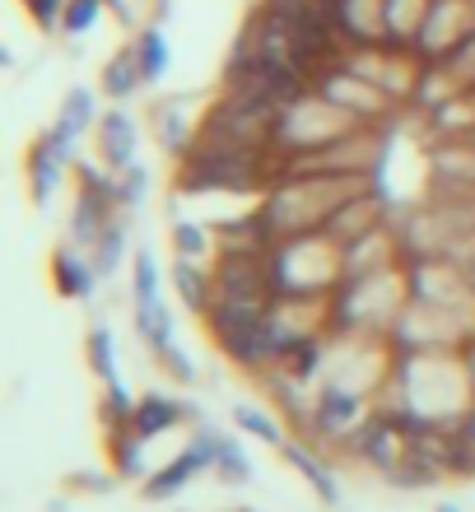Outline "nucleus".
<instances>
[{"mask_svg": "<svg viewBox=\"0 0 475 512\" xmlns=\"http://www.w3.org/2000/svg\"><path fill=\"white\" fill-rule=\"evenodd\" d=\"M271 284H275V303L280 298L313 303L322 294H336L345 284V247L326 229L280 238L271 247Z\"/></svg>", "mask_w": 475, "mask_h": 512, "instance_id": "1", "label": "nucleus"}, {"mask_svg": "<svg viewBox=\"0 0 475 512\" xmlns=\"http://www.w3.org/2000/svg\"><path fill=\"white\" fill-rule=\"evenodd\" d=\"M368 415H373V410H368L364 391L326 382V387L317 391L313 410H308V429H313L317 438H326V443H331V438H336V443H350L354 429H359Z\"/></svg>", "mask_w": 475, "mask_h": 512, "instance_id": "2", "label": "nucleus"}, {"mask_svg": "<svg viewBox=\"0 0 475 512\" xmlns=\"http://www.w3.org/2000/svg\"><path fill=\"white\" fill-rule=\"evenodd\" d=\"M215 443H219V433L210 429V424H201V429H196V443L182 447L163 471H154L150 480H145V494H150V499H173V494H182L205 466H215Z\"/></svg>", "mask_w": 475, "mask_h": 512, "instance_id": "3", "label": "nucleus"}, {"mask_svg": "<svg viewBox=\"0 0 475 512\" xmlns=\"http://www.w3.org/2000/svg\"><path fill=\"white\" fill-rule=\"evenodd\" d=\"M94 140H98V159H103V168L117 173V177H122L140 154V126H136V117L122 112V108H108L103 117H98Z\"/></svg>", "mask_w": 475, "mask_h": 512, "instance_id": "4", "label": "nucleus"}, {"mask_svg": "<svg viewBox=\"0 0 475 512\" xmlns=\"http://www.w3.org/2000/svg\"><path fill=\"white\" fill-rule=\"evenodd\" d=\"M98 98L89 94V89H70L66 98H61V112H56L52 131H47V140H52L66 159H75V145H80L84 131H98Z\"/></svg>", "mask_w": 475, "mask_h": 512, "instance_id": "5", "label": "nucleus"}, {"mask_svg": "<svg viewBox=\"0 0 475 512\" xmlns=\"http://www.w3.org/2000/svg\"><path fill=\"white\" fill-rule=\"evenodd\" d=\"M52 280H56V294L61 298L84 303V298H94V289H98V270H94V261H89V252H80V247H56Z\"/></svg>", "mask_w": 475, "mask_h": 512, "instance_id": "6", "label": "nucleus"}, {"mask_svg": "<svg viewBox=\"0 0 475 512\" xmlns=\"http://www.w3.org/2000/svg\"><path fill=\"white\" fill-rule=\"evenodd\" d=\"M177 419H187V401H173L168 391H145L136 401V415H131V433L150 443V438L177 429Z\"/></svg>", "mask_w": 475, "mask_h": 512, "instance_id": "7", "label": "nucleus"}, {"mask_svg": "<svg viewBox=\"0 0 475 512\" xmlns=\"http://www.w3.org/2000/svg\"><path fill=\"white\" fill-rule=\"evenodd\" d=\"M66 154L47 140V135H38V145L28 149V191H33V201L47 205L56 196V187H61V177H66Z\"/></svg>", "mask_w": 475, "mask_h": 512, "instance_id": "8", "label": "nucleus"}, {"mask_svg": "<svg viewBox=\"0 0 475 512\" xmlns=\"http://www.w3.org/2000/svg\"><path fill=\"white\" fill-rule=\"evenodd\" d=\"M378 219H382L378 201H368V196H359V191H354L350 201H345L336 215L326 219V233H331L340 247H350V243H359V238H368V233H378Z\"/></svg>", "mask_w": 475, "mask_h": 512, "instance_id": "9", "label": "nucleus"}, {"mask_svg": "<svg viewBox=\"0 0 475 512\" xmlns=\"http://www.w3.org/2000/svg\"><path fill=\"white\" fill-rule=\"evenodd\" d=\"M173 294L187 303V312L205 317V312L215 308V270H201V261L177 256L173 261Z\"/></svg>", "mask_w": 475, "mask_h": 512, "instance_id": "10", "label": "nucleus"}, {"mask_svg": "<svg viewBox=\"0 0 475 512\" xmlns=\"http://www.w3.org/2000/svg\"><path fill=\"white\" fill-rule=\"evenodd\" d=\"M136 331H140V340L150 345L154 359H163L168 350H177V340H173V312H168V303H163V298L136 303Z\"/></svg>", "mask_w": 475, "mask_h": 512, "instance_id": "11", "label": "nucleus"}, {"mask_svg": "<svg viewBox=\"0 0 475 512\" xmlns=\"http://www.w3.org/2000/svg\"><path fill=\"white\" fill-rule=\"evenodd\" d=\"M280 452H285V461L289 466H294V471L303 475V480H308V485H313V494L322 503H331V508H336L340 503V485H336V475L326 471V461L317 457V452H308V447L303 443H285L280 447Z\"/></svg>", "mask_w": 475, "mask_h": 512, "instance_id": "12", "label": "nucleus"}, {"mask_svg": "<svg viewBox=\"0 0 475 512\" xmlns=\"http://www.w3.org/2000/svg\"><path fill=\"white\" fill-rule=\"evenodd\" d=\"M131 52H136L140 61V75H145V84H163V75H168V66H173V56H168V38H163V28L150 24L140 28V38L131 42Z\"/></svg>", "mask_w": 475, "mask_h": 512, "instance_id": "13", "label": "nucleus"}, {"mask_svg": "<svg viewBox=\"0 0 475 512\" xmlns=\"http://www.w3.org/2000/svg\"><path fill=\"white\" fill-rule=\"evenodd\" d=\"M140 89H145V75H140L136 52L126 47V52H117L108 66H103V94L122 103V98H136Z\"/></svg>", "mask_w": 475, "mask_h": 512, "instance_id": "14", "label": "nucleus"}, {"mask_svg": "<svg viewBox=\"0 0 475 512\" xmlns=\"http://www.w3.org/2000/svg\"><path fill=\"white\" fill-rule=\"evenodd\" d=\"M122 256H126V224L117 215L108 219V229L98 233V243H94V252H89V261H94V270H98V280H108L112 270L122 266Z\"/></svg>", "mask_w": 475, "mask_h": 512, "instance_id": "15", "label": "nucleus"}, {"mask_svg": "<svg viewBox=\"0 0 475 512\" xmlns=\"http://www.w3.org/2000/svg\"><path fill=\"white\" fill-rule=\"evenodd\" d=\"M215 471L224 485H247L252 480V461H247L243 443L233 438V433H219V443H215Z\"/></svg>", "mask_w": 475, "mask_h": 512, "instance_id": "16", "label": "nucleus"}, {"mask_svg": "<svg viewBox=\"0 0 475 512\" xmlns=\"http://www.w3.org/2000/svg\"><path fill=\"white\" fill-rule=\"evenodd\" d=\"M108 452H112V466L117 475H140L145 471V438H136L131 429H108Z\"/></svg>", "mask_w": 475, "mask_h": 512, "instance_id": "17", "label": "nucleus"}, {"mask_svg": "<svg viewBox=\"0 0 475 512\" xmlns=\"http://www.w3.org/2000/svg\"><path fill=\"white\" fill-rule=\"evenodd\" d=\"M89 368H94L103 382H117V345H112V326L94 322L89 326Z\"/></svg>", "mask_w": 475, "mask_h": 512, "instance_id": "18", "label": "nucleus"}, {"mask_svg": "<svg viewBox=\"0 0 475 512\" xmlns=\"http://www.w3.org/2000/svg\"><path fill=\"white\" fill-rule=\"evenodd\" d=\"M131 294H136V303H150V298H163L159 261H154L150 247H140V252L131 256Z\"/></svg>", "mask_w": 475, "mask_h": 512, "instance_id": "19", "label": "nucleus"}, {"mask_svg": "<svg viewBox=\"0 0 475 512\" xmlns=\"http://www.w3.org/2000/svg\"><path fill=\"white\" fill-rule=\"evenodd\" d=\"M233 424L243 433H252V438H261V443L271 447H285L289 438L280 433V424H275V415H266V410H257V405H233Z\"/></svg>", "mask_w": 475, "mask_h": 512, "instance_id": "20", "label": "nucleus"}, {"mask_svg": "<svg viewBox=\"0 0 475 512\" xmlns=\"http://www.w3.org/2000/svg\"><path fill=\"white\" fill-rule=\"evenodd\" d=\"M103 0H66V14H61V33L66 38H89L98 28V19H103Z\"/></svg>", "mask_w": 475, "mask_h": 512, "instance_id": "21", "label": "nucleus"}, {"mask_svg": "<svg viewBox=\"0 0 475 512\" xmlns=\"http://www.w3.org/2000/svg\"><path fill=\"white\" fill-rule=\"evenodd\" d=\"M173 247H177V256H187V261H201V256L210 252V233H205L201 224H187V219H177V224H173Z\"/></svg>", "mask_w": 475, "mask_h": 512, "instance_id": "22", "label": "nucleus"}, {"mask_svg": "<svg viewBox=\"0 0 475 512\" xmlns=\"http://www.w3.org/2000/svg\"><path fill=\"white\" fill-rule=\"evenodd\" d=\"M117 187H122V205H126V210H136V205L145 201V191H150V168L131 163V168L117 177Z\"/></svg>", "mask_w": 475, "mask_h": 512, "instance_id": "23", "label": "nucleus"}, {"mask_svg": "<svg viewBox=\"0 0 475 512\" xmlns=\"http://www.w3.org/2000/svg\"><path fill=\"white\" fill-rule=\"evenodd\" d=\"M177 112H182V103H163V108H159V122H163L159 145L163 149H182V131H187V126L177 122Z\"/></svg>", "mask_w": 475, "mask_h": 512, "instance_id": "24", "label": "nucleus"}, {"mask_svg": "<svg viewBox=\"0 0 475 512\" xmlns=\"http://www.w3.org/2000/svg\"><path fill=\"white\" fill-rule=\"evenodd\" d=\"M28 5V14H33V24L38 28H61V14H66V0H24Z\"/></svg>", "mask_w": 475, "mask_h": 512, "instance_id": "25", "label": "nucleus"}, {"mask_svg": "<svg viewBox=\"0 0 475 512\" xmlns=\"http://www.w3.org/2000/svg\"><path fill=\"white\" fill-rule=\"evenodd\" d=\"M159 364L168 368V373H173L177 382H191V378H196V368H191V359H182V350H168V354L159 359Z\"/></svg>", "mask_w": 475, "mask_h": 512, "instance_id": "26", "label": "nucleus"}, {"mask_svg": "<svg viewBox=\"0 0 475 512\" xmlns=\"http://www.w3.org/2000/svg\"><path fill=\"white\" fill-rule=\"evenodd\" d=\"M103 5H112V14H117L122 24H126V19H131V5H126V0H103Z\"/></svg>", "mask_w": 475, "mask_h": 512, "instance_id": "27", "label": "nucleus"}, {"mask_svg": "<svg viewBox=\"0 0 475 512\" xmlns=\"http://www.w3.org/2000/svg\"><path fill=\"white\" fill-rule=\"evenodd\" d=\"M438 512H462V508L457 503H438Z\"/></svg>", "mask_w": 475, "mask_h": 512, "instance_id": "28", "label": "nucleus"}]
</instances>
